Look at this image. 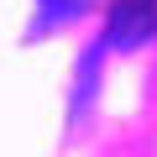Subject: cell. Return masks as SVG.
Here are the masks:
<instances>
[{"label": "cell", "mask_w": 157, "mask_h": 157, "mask_svg": "<svg viewBox=\"0 0 157 157\" xmlns=\"http://www.w3.org/2000/svg\"><path fill=\"white\" fill-rule=\"evenodd\" d=\"M94 6V0H37V32H52V26H63V21H73V16H84Z\"/></svg>", "instance_id": "7a4b0ae2"}, {"label": "cell", "mask_w": 157, "mask_h": 157, "mask_svg": "<svg viewBox=\"0 0 157 157\" xmlns=\"http://www.w3.org/2000/svg\"><path fill=\"white\" fill-rule=\"evenodd\" d=\"M152 32H157V0H115L100 47H121V52H131V47H141Z\"/></svg>", "instance_id": "6da1fadb"}]
</instances>
